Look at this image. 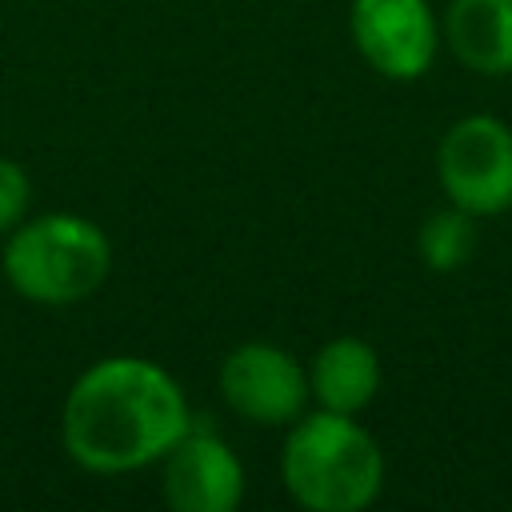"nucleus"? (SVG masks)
Listing matches in <instances>:
<instances>
[{"label": "nucleus", "mask_w": 512, "mask_h": 512, "mask_svg": "<svg viewBox=\"0 0 512 512\" xmlns=\"http://www.w3.org/2000/svg\"><path fill=\"white\" fill-rule=\"evenodd\" d=\"M220 396L224 404L264 428H284L304 416L308 404V368L280 344H240L220 364Z\"/></svg>", "instance_id": "39448f33"}, {"label": "nucleus", "mask_w": 512, "mask_h": 512, "mask_svg": "<svg viewBox=\"0 0 512 512\" xmlns=\"http://www.w3.org/2000/svg\"><path fill=\"white\" fill-rule=\"evenodd\" d=\"M416 248H420L424 268H432V272L464 268L476 256V216H468L456 204L432 212L416 232Z\"/></svg>", "instance_id": "9d476101"}, {"label": "nucleus", "mask_w": 512, "mask_h": 512, "mask_svg": "<svg viewBox=\"0 0 512 512\" xmlns=\"http://www.w3.org/2000/svg\"><path fill=\"white\" fill-rule=\"evenodd\" d=\"M280 476L308 512H360L384 488V452L356 416L316 408L292 420Z\"/></svg>", "instance_id": "f03ea898"}, {"label": "nucleus", "mask_w": 512, "mask_h": 512, "mask_svg": "<svg viewBox=\"0 0 512 512\" xmlns=\"http://www.w3.org/2000/svg\"><path fill=\"white\" fill-rule=\"evenodd\" d=\"M112 268L108 236L76 212H48L12 228L4 248L8 284L32 304L88 300Z\"/></svg>", "instance_id": "7ed1b4c3"}, {"label": "nucleus", "mask_w": 512, "mask_h": 512, "mask_svg": "<svg viewBox=\"0 0 512 512\" xmlns=\"http://www.w3.org/2000/svg\"><path fill=\"white\" fill-rule=\"evenodd\" d=\"M436 176L448 204L468 216H500L512 208V128L500 116L472 112L448 124L436 148Z\"/></svg>", "instance_id": "20e7f679"}, {"label": "nucleus", "mask_w": 512, "mask_h": 512, "mask_svg": "<svg viewBox=\"0 0 512 512\" xmlns=\"http://www.w3.org/2000/svg\"><path fill=\"white\" fill-rule=\"evenodd\" d=\"M244 496V464L236 452L204 432L188 428L164 456V500L176 512H232Z\"/></svg>", "instance_id": "0eeeda50"}, {"label": "nucleus", "mask_w": 512, "mask_h": 512, "mask_svg": "<svg viewBox=\"0 0 512 512\" xmlns=\"http://www.w3.org/2000/svg\"><path fill=\"white\" fill-rule=\"evenodd\" d=\"M32 204V180L16 160L0 156V232H12L16 224L28 220Z\"/></svg>", "instance_id": "9b49d317"}, {"label": "nucleus", "mask_w": 512, "mask_h": 512, "mask_svg": "<svg viewBox=\"0 0 512 512\" xmlns=\"http://www.w3.org/2000/svg\"><path fill=\"white\" fill-rule=\"evenodd\" d=\"M380 392V356L360 336L328 340L308 364V396L328 412L356 416Z\"/></svg>", "instance_id": "1a4fd4ad"}, {"label": "nucleus", "mask_w": 512, "mask_h": 512, "mask_svg": "<svg viewBox=\"0 0 512 512\" xmlns=\"http://www.w3.org/2000/svg\"><path fill=\"white\" fill-rule=\"evenodd\" d=\"M440 36L468 72L512 76V0H452Z\"/></svg>", "instance_id": "6e6552de"}, {"label": "nucleus", "mask_w": 512, "mask_h": 512, "mask_svg": "<svg viewBox=\"0 0 512 512\" xmlns=\"http://www.w3.org/2000/svg\"><path fill=\"white\" fill-rule=\"evenodd\" d=\"M188 428L192 412L180 384L144 356H104L88 364L60 412L68 456L104 476L164 460Z\"/></svg>", "instance_id": "f257e3e1"}, {"label": "nucleus", "mask_w": 512, "mask_h": 512, "mask_svg": "<svg viewBox=\"0 0 512 512\" xmlns=\"http://www.w3.org/2000/svg\"><path fill=\"white\" fill-rule=\"evenodd\" d=\"M348 28L364 64L388 80L424 76L440 48V24L428 0H352Z\"/></svg>", "instance_id": "423d86ee"}]
</instances>
